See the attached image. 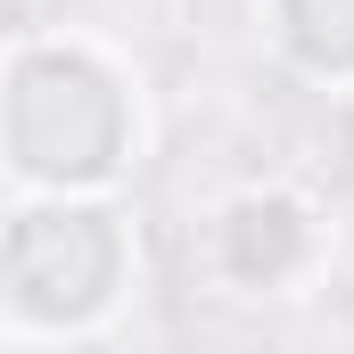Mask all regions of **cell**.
Listing matches in <instances>:
<instances>
[{
    "instance_id": "cell-1",
    "label": "cell",
    "mask_w": 354,
    "mask_h": 354,
    "mask_svg": "<svg viewBox=\"0 0 354 354\" xmlns=\"http://www.w3.org/2000/svg\"><path fill=\"white\" fill-rule=\"evenodd\" d=\"M149 149L140 66L83 25L17 33L0 58L8 198H115Z\"/></svg>"
},
{
    "instance_id": "cell-3",
    "label": "cell",
    "mask_w": 354,
    "mask_h": 354,
    "mask_svg": "<svg viewBox=\"0 0 354 354\" xmlns=\"http://www.w3.org/2000/svg\"><path fill=\"white\" fill-rule=\"evenodd\" d=\"M338 256V223H330V206L305 189V181H239V189H223L214 206H206V223H198V272L223 288V297H248V305H264V297H305L322 272Z\"/></svg>"
},
{
    "instance_id": "cell-4",
    "label": "cell",
    "mask_w": 354,
    "mask_h": 354,
    "mask_svg": "<svg viewBox=\"0 0 354 354\" xmlns=\"http://www.w3.org/2000/svg\"><path fill=\"white\" fill-rule=\"evenodd\" d=\"M256 33L297 83L354 99V0H256Z\"/></svg>"
},
{
    "instance_id": "cell-2",
    "label": "cell",
    "mask_w": 354,
    "mask_h": 354,
    "mask_svg": "<svg viewBox=\"0 0 354 354\" xmlns=\"http://www.w3.org/2000/svg\"><path fill=\"white\" fill-rule=\"evenodd\" d=\"M140 297V231L115 198H8L0 322L17 346H75Z\"/></svg>"
}]
</instances>
